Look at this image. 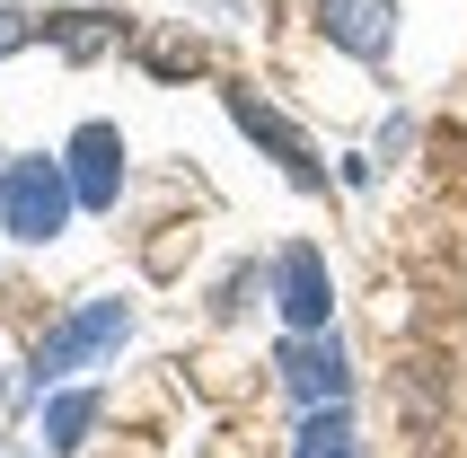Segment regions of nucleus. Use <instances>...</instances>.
Listing matches in <instances>:
<instances>
[{
    "label": "nucleus",
    "instance_id": "nucleus-1",
    "mask_svg": "<svg viewBox=\"0 0 467 458\" xmlns=\"http://www.w3.org/2000/svg\"><path fill=\"white\" fill-rule=\"evenodd\" d=\"M9 212H18L26 238H53V221H62V185H53L45 168H18V177H9Z\"/></svg>",
    "mask_w": 467,
    "mask_h": 458
},
{
    "label": "nucleus",
    "instance_id": "nucleus-2",
    "mask_svg": "<svg viewBox=\"0 0 467 458\" xmlns=\"http://www.w3.org/2000/svg\"><path fill=\"white\" fill-rule=\"evenodd\" d=\"M327 26H336V45L379 53L389 45V0H327Z\"/></svg>",
    "mask_w": 467,
    "mask_h": 458
},
{
    "label": "nucleus",
    "instance_id": "nucleus-3",
    "mask_svg": "<svg viewBox=\"0 0 467 458\" xmlns=\"http://www.w3.org/2000/svg\"><path fill=\"white\" fill-rule=\"evenodd\" d=\"M283 274H291V317H317V308H327L317 300V255H291Z\"/></svg>",
    "mask_w": 467,
    "mask_h": 458
},
{
    "label": "nucleus",
    "instance_id": "nucleus-4",
    "mask_svg": "<svg viewBox=\"0 0 467 458\" xmlns=\"http://www.w3.org/2000/svg\"><path fill=\"white\" fill-rule=\"evenodd\" d=\"M115 141H106V132H88V141H79V159H88V194H106V177H115Z\"/></svg>",
    "mask_w": 467,
    "mask_h": 458
},
{
    "label": "nucleus",
    "instance_id": "nucleus-5",
    "mask_svg": "<svg viewBox=\"0 0 467 458\" xmlns=\"http://www.w3.org/2000/svg\"><path fill=\"white\" fill-rule=\"evenodd\" d=\"M309 458H344V450H309Z\"/></svg>",
    "mask_w": 467,
    "mask_h": 458
}]
</instances>
